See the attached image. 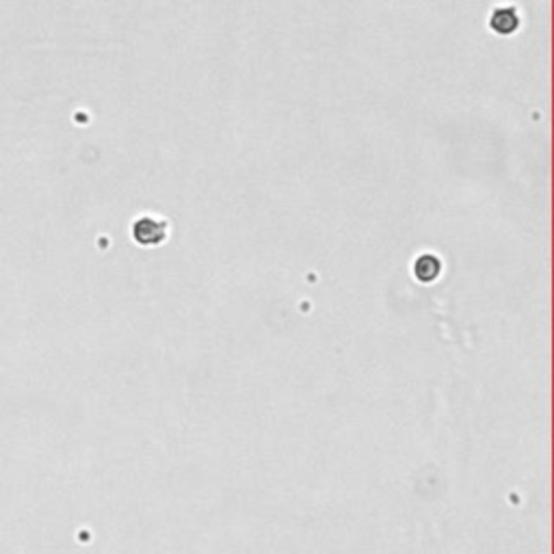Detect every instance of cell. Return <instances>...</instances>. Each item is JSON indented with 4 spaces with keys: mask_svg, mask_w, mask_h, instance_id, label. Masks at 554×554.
Returning a JSON list of instances; mask_svg holds the SVG:
<instances>
[{
    "mask_svg": "<svg viewBox=\"0 0 554 554\" xmlns=\"http://www.w3.org/2000/svg\"><path fill=\"white\" fill-rule=\"evenodd\" d=\"M134 236H137V240H141L143 245H158L160 240L167 236V226H165V221L154 219V216H146V219L137 221Z\"/></svg>",
    "mask_w": 554,
    "mask_h": 554,
    "instance_id": "1",
    "label": "cell"
},
{
    "mask_svg": "<svg viewBox=\"0 0 554 554\" xmlns=\"http://www.w3.org/2000/svg\"><path fill=\"white\" fill-rule=\"evenodd\" d=\"M518 24H520V20H518V13H515L513 7L498 9L494 13V18H492V29L498 31V33H500V29H502V33H511V31L518 29Z\"/></svg>",
    "mask_w": 554,
    "mask_h": 554,
    "instance_id": "2",
    "label": "cell"
}]
</instances>
